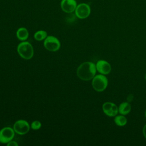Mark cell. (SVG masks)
Segmentation results:
<instances>
[{
    "label": "cell",
    "instance_id": "2e32d148",
    "mask_svg": "<svg viewBox=\"0 0 146 146\" xmlns=\"http://www.w3.org/2000/svg\"><path fill=\"white\" fill-rule=\"evenodd\" d=\"M7 146H18V144L16 141L11 140L10 141H9V143H7Z\"/></svg>",
    "mask_w": 146,
    "mask_h": 146
},
{
    "label": "cell",
    "instance_id": "30bf717a",
    "mask_svg": "<svg viewBox=\"0 0 146 146\" xmlns=\"http://www.w3.org/2000/svg\"><path fill=\"white\" fill-rule=\"evenodd\" d=\"M95 64L96 70L101 74L106 75L109 74L111 71V66L106 60H99Z\"/></svg>",
    "mask_w": 146,
    "mask_h": 146
},
{
    "label": "cell",
    "instance_id": "8fae6325",
    "mask_svg": "<svg viewBox=\"0 0 146 146\" xmlns=\"http://www.w3.org/2000/svg\"><path fill=\"white\" fill-rule=\"evenodd\" d=\"M119 113L121 115H128L131 111V105L128 102H122L118 107Z\"/></svg>",
    "mask_w": 146,
    "mask_h": 146
},
{
    "label": "cell",
    "instance_id": "4fadbf2b",
    "mask_svg": "<svg viewBox=\"0 0 146 146\" xmlns=\"http://www.w3.org/2000/svg\"><path fill=\"white\" fill-rule=\"evenodd\" d=\"M114 122L115 124L119 127H123L127 123V119L123 115H117L114 117Z\"/></svg>",
    "mask_w": 146,
    "mask_h": 146
},
{
    "label": "cell",
    "instance_id": "277c9868",
    "mask_svg": "<svg viewBox=\"0 0 146 146\" xmlns=\"http://www.w3.org/2000/svg\"><path fill=\"white\" fill-rule=\"evenodd\" d=\"M91 9L90 5L86 3H80L78 4L75 10V16L81 19L88 18L91 14Z\"/></svg>",
    "mask_w": 146,
    "mask_h": 146
},
{
    "label": "cell",
    "instance_id": "8992f818",
    "mask_svg": "<svg viewBox=\"0 0 146 146\" xmlns=\"http://www.w3.org/2000/svg\"><path fill=\"white\" fill-rule=\"evenodd\" d=\"M15 131L14 129L9 127L3 128L0 131V143L7 144L14 138Z\"/></svg>",
    "mask_w": 146,
    "mask_h": 146
},
{
    "label": "cell",
    "instance_id": "9a60e30c",
    "mask_svg": "<svg viewBox=\"0 0 146 146\" xmlns=\"http://www.w3.org/2000/svg\"><path fill=\"white\" fill-rule=\"evenodd\" d=\"M41 127V123L38 120H35L31 124V128L34 130L39 129Z\"/></svg>",
    "mask_w": 146,
    "mask_h": 146
},
{
    "label": "cell",
    "instance_id": "5b68a950",
    "mask_svg": "<svg viewBox=\"0 0 146 146\" xmlns=\"http://www.w3.org/2000/svg\"><path fill=\"white\" fill-rule=\"evenodd\" d=\"M44 47L50 51H56L60 47V43L59 39L52 35L47 36L44 41Z\"/></svg>",
    "mask_w": 146,
    "mask_h": 146
},
{
    "label": "cell",
    "instance_id": "5bb4252c",
    "mask_svg": "<svg viewBox=\"0 0 146 146\" xmlns=\"http://www.w3.org/2000/svg\"><path fill=\"white\" fill-rule=\"evenodd\" d=\"M47 36V33L46 31L44 30L37 31L34 35V39L38 41H41L43 39H45Z\"/></svg>",
    "mask_w": 146,
    "mask_h": 146
},
{
    "label": "cell",
    "instance_id": "7c38bea8",
    "mask_svg": "<svg viewBox=\"0 0 146 146\" xmlns=\"http://www.w3.org/2000/svg\"><path fill=\"white\" fill-rule=\"evenodd\" d=\"M16 35L19 40L21 41H25L28 38L29 31L26 28L22 27L17 30Z\"/></svg>",
    "mask_w": 146,
    "mask_h": 146
},
{
    "label": "cell",
    "instance_id": "ac0fdd59",
    "mask_svg": "<svg viewBox=\"0 0 146 146\" xmlns=\"http://www.w3.org/2000/svg\"><path fill=\"white\" fill-rule=\"evenodd\" d=\"M143 133L144 137L146 139V124L144 125V126L143 128Z\"/></svg>",
    "mask_w": 146,
    "mask_h": 146
},
{
    "label": "cell",
    "instance_id": "e0dca14e",
    "mask_svg": "<svg viewBox=\"0 0 146 146\" xmlns=\"http://www.w3.org/2000/svg\"><path fill=\"white\" fill-rule=\"evenodd\" d=\"M133 96L132 94H129L128 96H127V102H131L132 100H133Z\"/></svg>",
    "mask_w": 146,
    "mask_h": 146
},
{
    "label": "cell",
    "instance_id": "6da1fadb",
    "mask_svg": "<svg viewBox=\"0 0 146 146\" xmlns=\"http://www.w3.org/2000/svg\"><path fill=\"white\" fill-rule=\"evenodd\" d=\"M96 64L92 62L82 63L77 68L76 74L83 80L88 81L93 79L96 72Z\"/></svg>",
    "mask_w": 146,
    "mask_h": 146
},
{
    "label": "cell",
    "instance_id": "3957f363",
    "mask_svg": "<svg viewBox=\"0 0 146 146\" xmlns=\"http://www.w3.org/2000/svg\"><path fill=\"white\" fill-rule=\"evenodd\" d=\"M108 83L107 77L101 74L95 75L92 79V87L97 92L104 91L107 87Z\"/></svg>",
    "mask_w": 146,
    "mask_h": 146
},
{
    "label": "cell",
    "instance_id": "d6986e66",
    "mask_svg": "<svg viewBox=\"0 0 146 146\" xmlns=\"http://www.w3.org/2000/svg\"><path fill=\"white\" fill-rule=\"evenodd\" d=\"M144 115H145V118H146V110H145V113H144Z\"/></svg>",
    "mask_w": 146,
    "mask_h": 146
},
{
    "label": "cell",
    "instance_id": "9c48e42d",
    "mask_svg": "<svg viewBox=\"0 0 146 146\" xmlns=\"http://www.w3.org/2000/svg\"><path fill=\"white\" fill-rule=\"evenodd\" d=\"M77 5L76 0H61L60 3L62 10L68 14L74 12Z\"/></svg>",
    "mask_w": 146,
    "mask_h": 146
},
{
    "label": "cell",
    "instance_id": "7a4b0ae2",
    "mask_svg": "<svg viewBox=\"0 0 146 146\" xmlns=\"http://www.w3.org/2000/svg\"><path fill=\"white\" fill-rule=\"evenodd\" d=\"M17 51L21 57L26 60L32 58L34 55V49L31 44L26 41H23L18 44Z\"/></svg>",
    "mask_w": 146,
    "mask_h": 146
},
{
    "label": "cell",
    "instance_id": "ba28073f",
    "mask_svg": "<svg viewBox=\"0 0 146 146\" xmlns=\"http://www.w3.org/2000/svg\"><path fill=\"white\" fill-rule=\"evenodd\" d=\"M102 110L104 113L109 117H115L119 113L118 107L112 102H107L103 103Z\"/></svg>",
    "mask_w": 146,
    "mask_h": 146
},
{
    "label": "cell",
    "instance_id": "ffe728a7",
    "mask_svg": "<svg viewBox=\"0 0 146 146\" xmlns=\"http://www.w3.org/2000/svg\"><path fill=\"white\" fill-rule=\"evenodd\" d=\"M144 78H145V79L146 80V74H145V76H144Z\"/></svg>",
    "mask_w": 146,
    "mask_h": 146
},
{
    "label": "cell",
    "instance_id": "52a82bcc",
    "mask_svg": "<svg viewBox=\"0 0 146 146\" xmlns=\"http://www.w3.org/2000/svg\"><path fill=\"white\" fill-rule=\"evenodd\" d=\"M13 129L15 133L22 135L29 132L30 125L28 122L25 120H19L14 123Z\"/></svg>",
    "mask_w": 146,
    "mask_h": 146
}]
</instances>
